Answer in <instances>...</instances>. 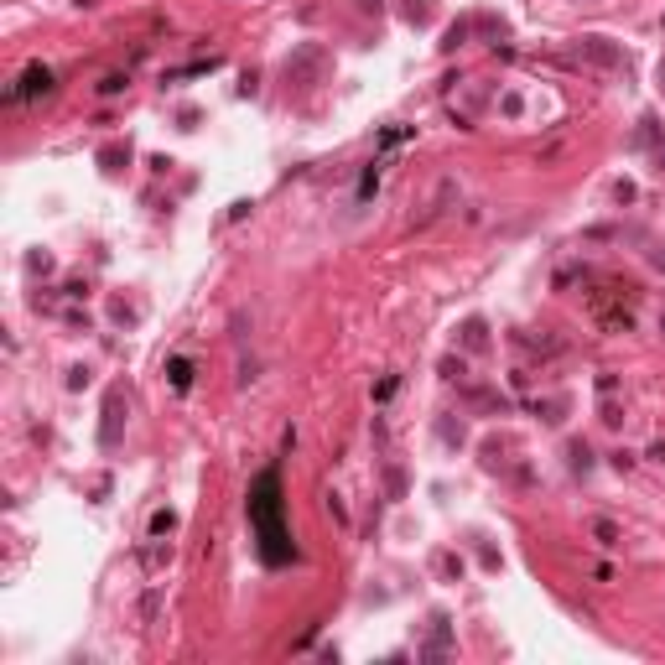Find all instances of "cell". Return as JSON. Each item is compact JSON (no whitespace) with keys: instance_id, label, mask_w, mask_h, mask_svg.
Returning <instances> with one entry per match:
<instances>
[{"instance_id":"cell-5","label":"cell","mask_w":665,"mask_h":665,"mask_svg":"<svg viewBox=\"0 0 665 665\" xmlns=\"http://www.w3.org/2000/svg\"><path fill=\"white\" fill-rule=\"evenodd\" d=\"M172 525H177V515H172V509H156V515H151V536H167Z\"/></svg>"},{"instance_id":"cell-4","label":"cell","mask_w":665,"mask_h":665,"mask_svg":"<svg viewBox=\"0 0 665 665\" xmlns=\"http://www.w3.org/2000/svg\"><path fill=\"white\" fill-rule=\"evenodd\" d=\"M172 385H177V390L192 385V364H188V359H172Z\"/></svg>"},{"instance_id":"cell-2","label":"cell","mask_w":665,"mask_h":665,"mask_svg":"<svg viewBox=\"0 0 665 665\" xmlns=\"http://www.w3.org/2000/svg\"><path fill=\"white\" fill-rule=\"evenodd\" d=\"M37 94H52V73H47V68H26V73H21V83L6 94V99L21 104V99H37Z\"/></svg>"},{"instance_id":"cell-3","label":"cell","mask_w":665,"mask_h":665,"mask_svg":"<svg viewBox=\"0 0 665 665\" xmlns=\"http://www.w3.org/2000/svg\"><path fill=\"white\" fill-rule=\"evenodd\" d=\"M582 58H593V63H603V68H618V52L608 47V37H582Z\"/></svg>"},{"instance_id":"cell-6","label":"cell","mask_w":665,"mask_h":665,"mask_svg":"<svg viewBox=\"0 0 665 665\" xmlns=\"http://www.w3.org/2000/svg\"><path fill=\"white\" fill-rule=\"evenodd\" d=\"M593 536H598V541H603V546H614V541H618V530H614V525H608V520H598V525H593Z\"/></svg>"},{"instance_id":"cell-7","label":"cell","mask_w":665,"mask_h":665,"mask_svg":"<svg viewBox=\"0 0 665 665\" xmlns=\"http://www.w3.org/2000/svg\"><path fill=\"white\" fill-rule=\"evenodd\" d=\"M463 333H468V348H484V322H468Z\"/></svg>"},{"instance_id":"cell-1","label":"cell","mask_w":665,"mask_h":665,"mask_svg":"<svg viewBox=\"0 0 665 665\" xmlns=\"http://www.w3.org/2000/svg\"><path fill=\"white\" fill-rule=\"evenodd\" d=\"M249 530H255V546L270 566H286L297 546H291V530H286V504H281V478L276 473H260L255 489H249Z\"/></svg>"}]
</instances>
